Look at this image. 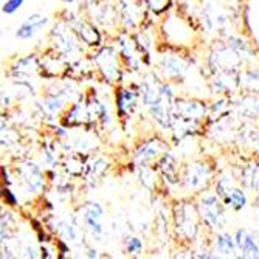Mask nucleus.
<instances>
[{
    "label": "nucleus",
    "mask_w": 259,
    "mask_h": 259,
    "mask_svg": "<svg viewBox=\"0 0 259 259\" xmlns=\"http://www.w3.org/2000/svg\"><path fill=\"white\" fill-rule=\"evenodd\" d=\"M22 4H23V0H8V2L2 7V11L5 14H13L22 7Z\"/></svg>",
    "instance_id": "obj_3"
},
{
    "label": "nucleus",
    "mask_w": 259,
    "mask_h": 259,
    "mask_svg": "<svg viewBox=\"0 0 259 259\" xmlns=\"http://www.w3.org/2000/svg\"><path fill=\"white\" fill-rule=\"evenodd\" d=\"M5 197H8V200H10V203H11V205H14V203H16V199H14V196H11V194H10V191H7V193H5Z\"/></svg>",
    "instance_id": "obj_6"
},
{
    "label": "nucleus",
    "mask_w": 259,
    "mask_h": 259,
    "mask_svg": "<svg viewBox=\"0 0 259 259\" xmlns=\"http://www.w3.org/2000/svg\"><path fill=\"white\" fill-rule=\"evenodd\" d=\"M241 234L244 236V241H242V238H239V236H238V238H239V245H241V248H242L244 251H247V253L250 251L251 254H256V253H257V250H256L254 242H253L250 238H247V234H245V233H242V231H241Z\"/></svg>",
    "instance_id": "obj_2"
},
{
    "label": "nucleus",
    "mask_w": 259,
    "mask_h": 259,
    "mask_svg": "<svg viewBox=\"0 0 259 259\" xmlns=\"http://www.w3.org/2000/svg\"><path fill=\"white\" fill-rule=\"evenodd\" d=\"M230 202H236V206L241 208V206H244V203H245V197L242 196V193L234 191V193L231 194V197H230Z\"/></svg>",
    "instance_id": "obj_4"
},
{
    "label": "nucleus",
    "mask_w": 259,
    "mask_h": 259,
    "mask_svg": "<svg viewBox=\"0 0 259 259\" xmlns=\"http://www.w3.org/2000/svg\"><path fill=\"white\" fill-rule=\"evenodd\" d=\"M47 23V19L45 17H40V16H31L23 25L19 28V31H17V37H22V39H28V37H31L34 33H36V30L37 28H40V27H44Z\"/></svg>",
    "instance_id": "obj_1"
},
{
    "label": "nucleus",
    "mask_w": 259,
    "mask_h": 259,
    "mask_svg": "<svg viewBox=\"0 0 259 259\" xmlns=\"http://www.w3.org/2000/svg\"><path fill=\"white\" fill-rule=\"evenodd\" d=\"M141 248V242L138 241V239H132L131 242H129V245H127V250L132 253V251H138Z\"/></svg>",
    "instance_id": "obj_5"
}]
</instances>
